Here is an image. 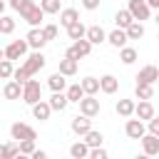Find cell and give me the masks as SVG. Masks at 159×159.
I'll return each mask as SVG.
<instances>
[{"label": "cell", "mask_w": 159, "mask_h": 159, "mask_svg": "<svg viewBox=\"0 0 159 159\" xmlns=\"http://www.w3.org/2000/svg\"><path fill=\"white\" fill-rule=\"evenodd\" d=\"M42 67H45V55H42V50H35V52H32V55L20 65V67H15V70H12V80L22 84L25 80L35 77Z\"/></svg>", "instance_id": "6da1fadb"}, {"label": "cell", "mask_w": 159, "mask_h": 159, "mask_svg": "<svg viewBox=\"0 0 159 159\" xmlns=\"http://www.w3.org/2000/svg\"><path fill=\"white\" fill-rule=\"evenodd\" d=\"M15 12H20V17H22L30 27H40V22H42V17H45V12L40 10V5L32 2V0H22Z\"/></svg>", "instance_id": "7a4b0ae2"}, {"label": "cell", "mask_w": 159, "mask_h": 159, "mask_svg": "<svg viewBox=\"0 0 159 159\" xmlns=\"http://www.w3.org/2000/svg\"><path fill=\"white\" fill-rule=\"evenodd\" d=\"M20 97H22L25 104H35L37 99H42V84H40L37 80H32V77L25 80V82H22V94H20Z\"/></svg>", "instance_id": "3957f363"}, {"label": "cell", "mask_w": 159, "mask_h": 159, "mask_svg": "<svg viewBox=\"0 0 159 159\" xmlns=\"http://www.w3.org/2000/svg\"><path fill=\"white\" fill-rule=\"evenodd\" d=\"M92 52V45H89V40H84V37H80V40H72V45L67 47V52H65V57H70V60H82V57H87Z\"/></svg>", "instance_id": "277c9868"}, {"label": "cell", "mask_w": 159, "mask_h": 159, "mask_svg": "<svg viewBox=\"0 0 159 159\" xmlns=\"http://www.w3.org/2000/svg\"><path fill=\"white\" fill-rule=\"evenodd\" d=\"M77 104H80V114H84V117H97V114H99V109H102V104H99L97 94H84Z\"/></svg>", "instance_id": "5b68a950"}, {"label": "cell", "mask_w": 159, "mask_h": 159, "mask_svg": "<svg viewBox=\"0 0 159 159\" xmlns=\"http://www.w3.org/2000/svg\"><path fill=\"white\" fill-rule=\"evenodd\" d=\"M25 55H27V42H25V40H12V42L2 50V57H5V60H12V62H15V60H22Z\"/></svg>", "instance_id": "8992f818"}, {"label": "cell", "mask_w": 159, "mask_h": 159, "mask_svg": "<svg viewBox=\"0 0 159 159\" xmlns=\"http://www.w3.org/2000/svg\"><path fill=\"white\" fill-rule=\"evenodd\" d=\"M10 137H12L15 142H22V139H37V132H35L30 124H25V122H15V124L10 127Z\"/></svg>", "instance_id": "52a82bcc"}, {"label": "cell", "mask_w": 159, "mask_h": 159, "mask_svg": "<svg viewBox=\"0 0 159 159\" xmlns=\"http://www.w3.org/2000/svg\"><path fill=\"white\" fill-rule=\"evenodd\" d=\"M127 10H129V15L134 17V20H149V15H152V7L144 2V0H129V5H127Z\"/></svg>", "instance_id": "ba28073f"}, {"label": "cell", "mask_w": 159, "mask_h": 159, "mask_svg": "<svg viewBox=\"0 0 159 159\" xmlns=\"http://www.w3.org/2000/svg\"><path fill=\"white\" fill-rule=\"evenodd\" d=\"M142 147H144V157H157L159 154V134H152V132H144L139 137Z\"/></svg>", "instance_id": "9c48e42d"}, {"label": "cell", "mask_w": 159, "mask_h": 159, "mask_svg": "<svg viewBox=\"0 0 159 159\" xmlns=\"http://www.w3.org/2000/svg\"><path fill=\"white\" fill-rule=\"evenodd\" d=\"M154 114H157V109H154L152 99H139V104L134 102V114H132V117H137V119L147 122V119H149V117H154Z\"/></svg>", "instance_id": "30bf717a"}, {"label": "cell", "mask_w": 159, "mask_h": 159, "mask_svg": "<svg viewBox=\"0 0 159 159\" xmlns=\"http://www.w3.org/2000/svg\"><path fill=\"white\" fill-rule=\"evenodd\" d=\"M84 40H89V45H102L107 40V32H104L102 25H89L84 30Z\"/></svg>", "instance_id": "8fae6325"}, {"label": "cell", "mask_w": 159, "mask_h": 159, "mask_svg": "<svg viewBox=\"0 0 159 159\" xmlns=\"http://www.w3.org/2000/svg\"><path fill=\"white\" fill-rule=\"evenodd\" d=\"M25 42H27V47H32V50H42V47L47 45V40L42 37V30H40V27H30V32L25 35Z\"/></svg>", "instance_id": "7c38bea8"}, {"label": "cell", "mask_w": 159, "mask_h": 159, "mask_svg": "<svg viewBox=\"0 0 159 159\" xmlns=\"http://www.w3.org/2000/svg\"><path fill=\"white\" fill-rule=\"evenodd\" d=\"M159 80V70L157 65H144L139 72H137V82H144V84H154Z\"/></svg>", "instance_id": "4fadbf2b"}, {"label": "cell", "mask_w": 159, "mask_h": 159, "mask_svg": "<svg viewBox=\"0 0 159 159\" xmlns=\"http://www.w3.org/2000/svg\"><path fill=\"white\" fill-rule=\"evenodd\" d=\"M70 129L77 134V137H82L84 132H89L92 129V117H84V114H77L72 122H70Z\"/></svg>", "instance_id": "5bb4252c"}, {"label": "cell", "mask_w": 159, "mask_h": 159, "mask_svg": "<svg viewBox=\"0 0 159 159\" xmlns=\"http://www.w3.org/2000/svg\"><path fill=\"white\" fill-rule=\"evenodd\" d=\"M144 132H147V127H144V122H142V119H129V117H127V124H124V134H127L129 139H139Z\"/></svg>", "instance_id": "9a60e30c"}, {"label": "cell", "mask_w": 159, "mask_h": 159, "mask_svg": "<svg viewBox=\"0 0 159 159\" xmlns=\"http://www.w3.org/2000/svg\"><path fill=\"white\" fill-rule=\"evenodd\" d=\"M117 89H119V80H117L114 75H102V77H99V92L114 94Z\"/></svg>", "instance_id": "2e32d148"}, {"label": "cell", "mask_w": 159, "mask_h": 159, "mask_svg": "<svg viewBox=\"0 0 159 159\" xmlns=\"http://www.w3.org/2000/svg\"><path fill=\"white\" fill-rule=\"evenodd\" d=\"M20 94H22V84L10 77V80L5 82V87H2V97H5V99H20Z\"/></svg>", "instance_id": "e0dca14e"}, {"label": "cell", "mask_w": 159, "mask_h": 159, "mask_svg": "<svg viewBox=\"0 0 159 159\" xmlns=\"http://www.w3.org/2000/svg\"><path fill=\"white\" fill-rule=\"evenodd\" d=\"M32 107V117L35 119H40V122H45V119H50V114H52V109H50V104L45 102V99H37L35 104H30Z\"/></svg>", "instance_id": "ac0fdd59"}, {"label": "cell", "mask_w": 159, "mask_h": 159, "mask_svg": "<svg viewBox=\"0 0 159 159\" xmlns=\"http://www.w3.org/2000/svg\"><path fill=\"white\" fill-rule=\"evenodd\" d=\"M104 42H109L112 47H117V50H119V47H124V45H127V32H124L122 27H114V30L107 35V40H104Z\"/></svg>", "instance_id": "d6986e66"}, {"label": "cell", "mask_w": 159, "mask_h": 159, "mask_svg": "<svg viewBox=\"0 0 159 159\" xmlns=\"http://www.w3.org/2000/svg\"><path fill=\"white\" fill-rule=\"evenodd\" d=\"M47 104H50V109H52V112H65L70 102H67L65 92H52V97L47 99Z\"/></svg>", "instance_id": "ffe728a7"}, {"label": "cell", "mask_w": 159, "mask_h": 159, "mask_svg": "<svg viewBox=\"0 0 159 159\" xmlns=\"http://www.w3.org/2000/svg\"><path fill=\"white\" fill-rule=\"evenodd\" d=\"M77 67H80V62L77 60H70V57H62L60 60V75H65V77H75L77 75Z\"/></svg>", "instance_id": "44dd1931"}, {"label": "cell", "mask_w": 159, "mask_h": 159, "mask_svg": "<svg viewBox=\"0 0 159 159\" xmlns=\"http://www.w3.org/2000/svg\"><path fill=\"white\" fill-rule=\"evenodd\" d=\"M124 32H127V40H139V37H144V25L139 22V20H132L127 27H124Z\"/></svg>", "instance_id": "7402d4cb"}, {"label": "cell", "mask_w": 159, "mask_h": 159, "mask_svg": "<svg viewBox=\"0 0 159 159\" xmlns=\"http://www.w3.org/2000/svg\"><path fill=\"white\" fill-rule=\"evenodd\" d=\"M47 87H50L52 92H65V87H67V80H65V75H60V72L50 75V77H47Z\"/></svg>", "instance_id": "603a6c76"}, {"label": "cell", "mask_w": 159, "mask_h": 159, "mask_svg": "<svg viewBox=\"0 0 159 159\" xmlns=\"http://www.w3.org/2000/svg\"><path fill=\"white\" fill-rule=\"evenodd\" d=\"M65 97H67V102H80V99L84 97V92H82L80 82H72V84H67V87H65Z\"/></svg>", "instance_id": "cb8c5ba5"}, {"label": "cell", "mask_w": 159, "mask_h": 159, "mask_svg": "<svg viewBox=\"0 0 159 159\" xmlns=\"http://www.w3.org/2000/svg\"><path fill=\"white\" fill-rule=\"evenodd\" d=\"M114 109H117V114L119 117H132L134 114V99H119L117 104H114Z\"/></svg>", "instance_id": "d4e9b609"}, {"label": "cell", "mask_w": 159, "mask_h": 159, "mask_svg": "<svg viewBox=\"0 0 159 159\" xmlns=\"http://www.w3.org/2000/svg\"><path fill=\"white\" fill-rule=\"evenodd\" d=\"M134 97H137V99H152V97H154V84L137 82V87H134Z\"/></svg>", "instance_id": "484cf974"}, {"label": "cell", "mask_w": 159, "mask_h": 159, "mask_svg": "<svg viewBox=\"0 0 159 159\" xmlns=\"http://www.w3.org/2000/svg\"><path fill=\"white\" fill-rule=\"evenodd\" d=\"M82 137H84V144H87L89 149H92V147H102V142H104L102 132H97V129H89V132H84Z\"/></svg>", "instance_id": "4316f807"}, {"label": "cell", "mask_w": 159, "mask_h": 159, "mask_svg": "<svg viewBox=\"0 0 159 159\" xmlns=\"http://www.w3.org/2000/svg\"><path fill=\"white\" fill-rule=\"evenodd\" d=\"M84 30H87V27H84L80 20H75V22L67 25V37H70V40H80V37H84Z\"/></svg>", "instance_id": "83f0119b"}, {"label": "cell", "mask_w": 159, "mask_h": 159, "mask_svg": "<svg viewBox=\"0 0 159 159\" xmlns=\"http://www.w3.org/2000/svg\"><path fill=\"white\" fill-rule=\"evenodd\" d=\"M80 87H82L84 94H97V92H99V80H97V77H84V80L80 82Z\"/></svg>", "instance_id": "f1b7e54d"}, {"label": "cell", "mask_w": 159, "mask_h": 159, "mask_svg": "<svg viewBox=\"0 0 159 159\" xmlns=\"http://www.w3.org/2000/svg\"><path fill=\"white\" fill-rule=\"evenodd\" d=\"M40 10L45 15H57L62 10V2L60 0H40Z\"/></svg>", "instance_id": "f546056e"}, {"label": "cell", "mask_w": 159, "mask_h": 159, "mask_svg": "<svg viewBox=\"0 0 159 159\" xmlns=\"http://www.w3.org/2000/svg\"><path fill=\"white\" fill-rule=\"evenodd\" d=\"M75 20H80V12H77L75 7H62V10H60V22H62L65 27H67L70 22H75Z\"/></svg>", "instance_id": "4dcf8cb0"}, {"label": "cell", "mask_w": 159, "mask_h": 159, "mask_svg": "<svg viewBox=\"0 0 159 159\" xmlns=\"http://www.w3.org/2000/svg\"><path fill=\"white\" fill-rule=\"evenodd\" d=\"M87 154H89V147H87L84 142H75V144L70 147V157H72V159H84Z\"/></svg>", "instance_id": "1f68e13d"}, {"label": "cell", "mask_w": 159, "mask_h": 159, "mask_svg": "<svg viewBox=\"0 0 159 159\" xmlns=\"http://www.w3.org/2000/svg\"><path fill=\"white\" fill-rule=\"evenodd\" d=\"M119 60H122L124 65H134V62H137V50H134V47H127V45L119 47Z\"/></svg>", "instance_id": "d6a6232c"}, {"label": "cell", "mask_w": 159, "mask_h": 159, "mask_svg": "<svg viewBox=\"0 0 159 159\" xmlns=\"http://www.w3.org/2000/svg\"><path fill=\"white\" fill-rule=\"evenodd\" d=\"M15 32V17L0 15V35H12Z\"/></svg>", "instance_id": "836d02e7"}, {"label": "cell", "mask_w": 159, "mask_h": 159, "mask_svg": "<svg viewBox=\"0 0 159 159\" xmlns=\"http://www.w3.org/2000/svg\"><path fill=\"white\" fill-rule=\"evenodd\" d=\"M132 20H134V17L129 15V10H127V7H124V10H117V15H114V25H117V27H122V30H124Z\"/></svg>", "instance_id": "e575fe53"}, {"label": "cell", "mask_w": 159, "mask_h": 159, "mask_svg": "<svg viewBox=\"0 0 159 159\" xmlns=\"http://www.w3.org/2000/svg\"><path fill=\"white\" fill-rule=\"evenodd\" d=\"M12 70H15V65H12V60H0V80H10L12 77Z\"/></svg>", "instance_id": "d590c367"}, {"label": "cell", "mask_w": 159, "mask_h": 159, "mask_svg": "<svg viewBox=\"0 0 159 159\" xmlns=\"http://www.w3.org/2000/svg\"><path fill=\"white\" fill-rule=\"evenodd\" d=\"M40 30H42V37H45L47 42H50V40H55V37H57V32H60V30H57V25H52V22H50V25H42Z\"/></svg>", "instance_id": "8d00e7d4"}, {"label": "cell", "mask_w": 159, "mask_h": 159, "mask_svg": "<svg viewBox=\"0 0 159 159\" xmlns=\"http://www.w3.org/2000/svg\"><path fill=\"white\" fill-rule=\"evenodd\" d=\"M17 147H20V154L30 157L35 152V139H22V142H17Z\"/></svg>", "instance_id": "74e56055"}, {"label": "cell", "mask_w": 159, "mask_h": 159, "mask_svg": "<svg viewBox=\"0 0 159 159\" xmlns=\"http://www.w3.org/2000/svg\"><path fill=\"white\" fill-rule=\"evenodd\" d=\"M87 157H89V159H107V152H104L102 147H92Z\"/></svg>", "instance_id": "f35d334b"}, {"label": "cell", "mask_w": 159, "mask_h": 159, "mask_svg": "<svg viewBox=\"0 0 159 159\" xmlns=\"http://www.w3.org/2000/svg\"><path fill=\"white\" fill-rule=\"evenodd\" d=\"M147 129H149L152 134H159V119H157V114L147 119Z\"/></svg>", "instance_id": "ab89813d"}, {"label": "cell", "mask_w": 159, "mask_h": 159, "mask_svg": "<svg viewBox=\"0 0 159 159\" xmlns=\"http://www.w3.org/2000/svg\"><path fill=\"white\" fill-rule=\"evenodd\" d=\"M15 157H20V147L17 142H7V159H15Z\"/></svg>", "instance_id": "60d3db41"}, {"label": "cell", "mask_w": 159, "mask_h": 159, "mask_svg": "<svg viewBox=\"0 0 159 159\" xmlns=\"http://www.w3.org/2000/svg\"><path fill=\"white\" fill-rule=\"evenodd\" d=\"M82 7L84 10H97L99 7V0H82Z\"/></svg>", "instance_id": "b9f144b4"}, {"label": "cell", "mask_w": 159, "mask_h": 159, "mask_svg": "<svg viewBox=\"0 0 159 159\" xmlns=\"http://www.w3.org/2000/svg\"><path fill=\"white\" fill-rule=\"evenodd\" d=\"M30 157H32V159H45V157H47V152H42V149H37V147H35V152H32Z\"/></svg>", "instance_id": "7bdbcfd3"}, {"label": "cell", "mask_w": 159, "mask_h": 159, "mask_svg": "<svg viewBox=\"0 0 159 159\" xmlns=\"http://www.w3.org/2000/svg\"><path fill=\"white\" fill-rule=\"evenodd\" d=\"M0 159H7V144H0Z\"/></svg>", "instance_id": "ee69618b"}, {"label": "cell", "mask_w": 159, "mask_h": 159, "mask_svg": "<svg viewBox=\"0 0 159 159\" xmlns=\"http://www.w3.org/2000/svg\"><path fill=\"white\" fill-rule=\"evenodd\" d=\"M144 2H147L152 10H154V7H159V0H144Z\"/></svg>", "instance_id": "f6af8a7d"}, {"label": "cell", "mask_w": 159, "mask_h": 159, "mask_svg": "<svg viewBox=\"0 0 159 159\" xmlns=\"http://www.w3.org/2000/svg\"><path fill=\"white\" fill-rule=\"evenodd\" d=\"M2 10H5V0H0V15H2Z\"/></svg>", "instance_id": "bcb514c9"}, {"label": "cell", "mask_w": 159, "mask_h": 159, "mask_svg": "<svg viewBox=\"0 0 159 159\" xmlns=\"http://www.w3.org/2000/svg\"><path fill=\"white\" fill-rule=\"evenodd\" d=\"M0 60H2V47H0Z\"/></svg>", "instance_id": "7dc6e473"}]
</instances>
